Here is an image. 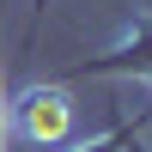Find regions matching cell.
Wrapping results in <instances>:
<instances>
[{"label":"cell","instance_id":"obj_2","mask_svg":"<svg viewBox=\"0 0 152 152\" xmlns=\"http://www.w3.org/2000/svg\"><path fill=\"white\" fill-rule=\"evenodd\" d=\"M79 73H146V79H152V24L134 37L128 49H116V55H104V61H79Z\"/></svg>","mask_w":152,"mask_h":152},{"label":"cell","instance_id":"obj_4","mask_svg":"<svg viewBox=\"0 0 152 152\" xmlns=\"http://www.w3.org/2000/svg\"><path fill=\"white\" fill-rule=\"evenodd\" d=\"M0 146H6V104H0Z\"/></svg>","mask_w":152,"mask_h":152},{"label":"cell","instance_id":"obj_5","mask_svg":"<svg viewBox=\"0 0 152 152\" xmlns=\"http://www.w3.org/2000/svg\"><path fill=\"white\" fill-rule=\"evenodd\" d=\"M134 152H140V146H134Z\"/></svg>","mask_w":152,"mask_h":152},{"label":"cell","instance_id":"obj_1","mask_svg":"<svg viewBox=\"0 0 152 152\" xmlns=\"http://www.w3.org/2000/svg\"><path fill=\"white\" fill-rule=\"evenodd\" d=\"M18 122L31 140H61V134L73 128V104L61 85H31V91L18 97Z\"/></svg>","mask_w":152,"mask_h":152},{"label":"cell","instance_id":"obj_3","mask_svg":"<svg viewBox=\"0 0 152 152\" xmlns=\"http://www.w3.org/2000/svg\"><path fill=\"white\" fill-rule=\"evenodd\" d=\"M128 146V134H110V140H97V146H85V152H122Z\"/></svg>","mask_w":152,"mask_h":152}]
</instances>
